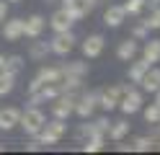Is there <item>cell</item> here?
<instances>
[{
    "label": "cell",
    "instance_id": "12",
    "mask_svg": "<svg viewBox=\"0 0 160 155\" xmlns=\"http://www.w3.org/2000/svg\"><path fill=\"white\" fill-rule=\"evenodd\" d=\"M18 119H21V109L16 106L0 109V132H11L13 127H18Z\"/></svg>",
    "mask_w": 160,
    "mask_h": 155
},
{
    "label": "cell",
    "instance_id": "35",
    "mask_svg": "<svg viewBox=\"0 0 160 155\" xmlns=\"http://www.w3.org/2000/svg\"><path fill=\"white\" fill-rule=\"evenodd\" d=\"M3 62H5V57H3V54H0V70H3Z\"/></svg>",
    "mask_w": 160,
    "mask_h": 155
},
{
    "label": "cell",
    "instance_id": "39",
    "mask_svg": "<svg viewBox=\"0 0 160 155\" xmlns=\"http://www.w3.org/2000/svg\"><path fill=\"white\" fill-rule=\"evenodd\" d=\"M0 152H3V145H0Z\"/></svg>",
    "mask_w": 160,
    "mask_h": 155
},
{
    "label": "cell",
    "instance_id": "31",
    "mask_svg": "<svg viewBox=\"0 0 160 155\" xmlns=\"http://www.w3.org/2000/svg\"><path fill=\"white\" fill-rule=\"evenodd\" d=\"M42 147H44V145L39 142V140H31V142L26 145V150H28V152H39V150H42Z\"/></svg>",
    "mask_w": 160,
    "mask_h": 155
},
{
    "label": "cell",
    "instance_id": "2",
    "mask_svg": "<svg viewBox=\"0 0 160 155\" xmlns=\"http://www.w3.org/2000/svg\"><path fill=\"white\" fill-rule=\"evenodd\" d=\"M65 132H67V127H65V119H54V121H44V127L39 129V142L42 145H57L59 140L65 137Z\"/></svg>",
    "mask_w": 160,
    "mask_h": 155
},
{
    "label": "cell",
    "instance_id": "20",
    "mask_svg": "<svg viewBox=\"0 0 160 155\" xmlns=\"http://www.w3.org/2000/svg\"><path fill=\"white\" fill-rule=\"evenodd\" d=\"M103 142H106V137L103 134H91V137H85L83 140V152H101L103 150Z\"/></svg>",
    "mask_w": 160,
    "mask_h": 155
},
{
    "label": "cell",
    "instance_id": "5",
    "mask_svg": "<svg viewBox=\"0 0 160 155\" xmlns=\"http://www.w3.org/2000/svg\"><path fill=\"white\" fill-rule=\"evenodd\" d=\"M59 80H62V70L59 67H42L39 75L28 83V93H36L42 85H47V83H59Z\"/></svg>",
    "mask_w": 160,
    "mask_h": 155
},
{
    "label": "cell",
    "instance_id": "38",
    "mask_svg": "<svg viewBox=\"0 0 160 155\" xmlns=\"http://www.w3.org/2000/svg\"><path fill=\"white\" fill-rule=\"evenodd\" d=\"M88 3H91V5H93V3H96V0H88Z\"/></svg>",
    "mask_w": 160,
    "mask_h": 155
},
{
    "label": "cell",
    "instance_id": "13",
    "mask_svg": "<svg viewBox=\"0 0 160 155\" xmlns=\"http://www.w3.org/2000/svg\"><path fill=\"white\" fill-rule=\"evenodd\" d=\"M124 18H127L124 5H108V8L103 10V23L111 26V28H119V26L124 23Z\"/></svg>",
    "mask_w": 160,
    "mask_h": 155
},
{
    "label": "cell",
    "instance_id": "9",
    "mask_svg": "<svg viewBox=\"0 0 160 155\" xmlns=\"http://www.w3.org/2000/svg\"><path fill=\"white\" fill-rule=\"evenodd\" d=\"M103 47H106V39H103L101 34H91V36L83 41V54H85L88 59H96V57H101Z\"/></svg>",
    "mask_w": 160,
    "mask_h": 155
},
{
    "label": "cell",
    "instance_id": "6",
    "mask_svg": "<svg viewBox=\"0 0 160 155\" xmlns=\"http://www.w3.org/2000/svg\"><path fill=\"white\" fill-rule=\"evenodd\" d=\"M98 106V93H83L80 98H75V111L80 119H91L93 116V111Z\"/></svg>",
    "mask_w": 160,
    "mask_h": 155
},
{
    "label": "cell",
    "instance_id": "3",
    "mask_svg": "<svg viewBox=\"0 0 160 155\" xmlns=\"http://www.w3.org/2000/svg\"><path fill=\"white\" fill-rule=\"evenodd\" d=\"M72 47H75V34L72 31H57V36L49 41V52H54V54H59V57H67L70 52H72Z\"/></svg>",
    "mask_w": 160,
    "mask_h": 155
},
{
    "label": "cell",
    "instance_id": "1",
    "mask_svg": "<svg viewBox=\"0 0 160 155\" xmlns=\"http://www.w3.org/2000/svg\"><path fill=\"white\" fill-rule=\"evenodd\" d=\"M44 121H47V116L42 114V109H39V106H28L26 111H21V119H18V124L23 127V132L31 134V137H36V134H39V129L44 127Z\"/></svg>",
    "mask_w": 160,
    "mask_h": 155
},
{
    "label": "cell",
    "instance_id": "15",
    "mask_svg": "<svg viewBox=\"0 0 160 155\" xmlns=\"http://www.w3.org/2000/svg\"><path fill=\"white\" fill-rule=\"evenodd\" d=\"M3 36H5V41H18V39L23 36V18H11V21H5Z\"/></svg>",
    "mask_w": 160,
    "mask_h": 155
},
{
    "label": "cell",
    "instance_id": "10",
    "mask_svg": "<svg viewBox=\"0 0 160 155\" xmlns=\"http://www.w3.org/2000/svg\"><path fill=\"white\" fill-rule=\"evenodd\" d=\"M44 26H47V18H44V16H39V13L28 16V18L23 21V36L39 39V36H42V31H44Z\"/></svg>",
    "mask_w": 160,
    "mask_h": 155
},
{
    "label": "cell",
    "instance_id": "4",
    "mask_svg": "<svg viewBox=\"0 0 160 155\" xmlns=\"http://www.w3.org/2000/svg\"><path fill=\"white\" fill-rule=\"evenodd\" d=\"M124 85H111V88H103L101 93H98V106H101L103 111H114L119 109V101H122L124 96Z\"/></svg>",
    "mask_w": 160,
    "mask_h": 155
},
{
    "label": "cell",
    "instance_id": "33",
    "mask_svg": "<svg viewBox=\"0 0 160 155\" xmlns=\"http://www.w3.org/2000/svg\"><path fill=\"white\" fill-rule=\"evenodd\" d=\"M145 5H150V10H152V8L160 5V0H145Z\"/></svg>",
    "mask_w": 160,
    "mask_h": 155
},
{
    "label": "cell",
    "instance_id": "7",
    "mask_svg": "<svg viewBox=\"0 0 160 155\" xmlns=\"http://www.w3.org/2000/svg\"><path fill=\"white\" fill-rule=\"evenodd\" d=\"M119 109H122L124 116H132V114H137L139 109H142V93L127 88L124 96H122V101H119Z\"/></svg>",
    "mask_w": 160,
    "mask_h": 155
},
{
    "label": "cell",
    "instance_id": "36",
    "mask_svg": "<svg viewBox=\"0 0 160 155\" xmlns=\"http://www.w3.org/2000/svg\"><path fill=\"white\" fill-rule=\"evenodd\" d=\"M44 3H54V0H44Z\"/></svg>",
    "mask_w": 160,
    "mask_h": 155
},
{
    "label": "cell",
    "instance_id": "21",
    "mask_svg": "<svg viewBox=\"0 0 160 155\" xmlns=\"http://www.w3.org/2000/svg\"><path fill=\"white\" fill-rule=\"evenodd\" d=\"M59 70H62V75H75V78H85V72H88V65H85V62H67V65H62Z\"/></svg>",
    "mask_w": 160,
    "mask_h": 155
},
{
    "label": "cell",
    "instance_id": "11",
    "mask_svg": "<svg viewBox=\"0 0 160 155\" xmlns=\"http://www.w3.org/2000/svg\"><path fill=\"white\" fill-rule=\"evenodd\" d=\"M62 8H65L75 21H80V18H85L88 13H91L93 5L88 3V0H62Z\"/></svg>",
    "mask_w": 160,
    "mask_h": 155
},
{
    "label": "cell",
    "instance_id": "17",
    "mask_svg": "<svg viewBox=\"0 0 160 155\" xmlns=\"http://www.w3.org/2000/svg\"><path fill=\"white\" fill-rule=\"evenodd\" d=\"M139 83H142V88H145L147 93H155V90L160 88V70L150 65V70L142 75V80H139Z\"/></svg>",
    "mask_w": 160,
    "mask_h": 155
},
{
    "label": "cell",
    "instance_id": "29",
    "mask_svg": "<svg viewBox=\"0 0 160 155\" xmlns=\"http://www.w3.org/2000/svg\"><path fill=\"white\" fill-rule=\"evenodd\" d=\"M142 8H145V0H127V3H124L127 16H134V13H139Z\"/></svg>",
    "mask_w": 160,
    "mask_h": 155
},
{
    "label": "cell",
    "instance_id": "24",
    "mask_svg": "<svg viewBox=\"0 0 160 155\" xmlns=\"http://www.w3.org/2000/svg\"><path fill=\"white\" fill-rule=\"evenodd\" d=\"M147 70H150V62H147V59H142V62H134V65L129 67V80H132V83H139V80H142V75H145Z\"/></svg>",
    "mask_w": 160,
    "mask_h": 155
},
{
    "label": "cell",
    "instance_id": "27",
    "mask_svg": "<svg viewBox=\"0 0 160 155\" xmlns=\"http://www.w3.org/2000/svg\"><path fill=\"white\" fill-rule=\"evenodd\" d=\"M142 114H145V121L147 124H160V106H158V103H150Z\"/></svg>",
    "mask_w": 160,
    "mask_h": 155
},
{
    "label": "cell",
    "instance_id": "19",
    "mask_svg": "<svg viewBox=\"0 0 160 155\" xmlns=\"http://www.w3.org/2000/svg\"><path fill=\"white\" fill-rule=\"evenodd\" d=\"M142 59H147L150 65H155V62H160V39H150L145 49H142Z\"/></svg>",
    "mask_w": 160,
    "mask_h": 155
},
{
    "label": "cell",
    "instance_id": "32",
    "mask_svg": "<svg viewBox=\"0 0 160 155\" xmlns=\"http://www.w3.org/2000/svg\"><path fill=\"white\" fill-rule=\"evenodd\" d=\"M8 16V0H0V21H5Z\"/></svg>",
    "mask_w": 160,
    "mask_h": 155
},
{
    "label": "cell",
    "instance_id": "8",
    "mask_svg": "<svg viewBox=\"0 0 160 155\" xmlns=\"http://www.w3.org/2000/svg\"><path fill=\"white\" fill-rule=\"evenodd\" d=\"M72 111H75V96L72 93H59V96L54 98V103H52L54 119H67Z\"/></svg>",
    "mask_w": 160,
    "mask_h": 155
},
{
    "label": "cell",
    "instance_id": "22",
    "mask_svg": "<svg viewBox=\"0 0 160 155\" xmlns=\"http://www.w3.org/2000/svg\"><path fill=\"white\" fill-rule=\"evenodd\" d=\"M23 57L21 54H11V57H5V62H3V70L5 72H13V75H18V72L23 70Z\"/></svg>",
    "mask_w": 160,
    "mask_h": 155
},
{
    "label": "cell",
    "instance_id": "25",
    "mask_svg": "<svg viewBox=\"0 0 160 155\" xmlns=\"http://www.w3.org/2000/svg\"><path fill=\"white\" fill-rule=\"evenodd\" d=\"M49 54V44L47 41H31V49H28V57L31 59H44Z\"/></svg>",
    "mask_w": 160,
    "mask_h": 155
},
{
    "label": "cell",
    "instance_id": "16",
    "mask_svg": "<svg viewBox=\"0 0 160 155\" xmlns=\"http://www.w3.org/2000/svg\"><path fill=\"white\" fill-rule=\"evenodd\" d=\"M137 52H139V47H137V39L132 36V39H124L122 44L116 47V57L122 59V62H132Z\"/></svg>",
    "mask_w": 160,
    "mask_h": 155
},
{
    "label": "cell",
    "instance_id": "23",
    "mask_svg": "<svg viewBox=\"0 0 160 155\" xmlns=\"http://www.w3.org/2000/svg\"><path fill=\"white\" fill-rule=\"evenodd\" d=\"M13 88H16V75H13V72L0 70V96H8Z\"/></svg>",
    "mask_w": 160,
    "mask_h": 155
},
{
    "label": "cell",
    "instance_id": "34",
    "mask_svg": "<svg viewBox=\"0 0 160 155\" xmlns=\"http://www.w3.org/2000/svg\"><path fill=\"white\" fill-rule=\"evenodd\" d=\"M155 103H158V106H160V88L155 90Z\"/></svg>",
    "mask_w": 160,
    "mask_h": 155
},
{
    "label": "cell",
    "instance_id": "26",
    "mask_svg": "<svg viewBox=\"0 0 160 155\" xmlns=\"http://www.w3.org/2000/svg\"><path fill=\"white\" fill-rule=\"evenodd\" d=\"M129 147H132V152H150V150L155 147V140L152 137H137Z\"/></svg>",
    "mask_w": 160,
    "mask_h": 155
},
{
    "label": "cell",
    "instance_id": "18",
    "mask_svg": "<svg viewBox=\"0 0 160 155\" xmlns=\"http://www.w3.org/2000/svg\"><path fill=\"white\" fill-rule=\"evenodd\" d=\"M108 137H111L114 142H122L127 134H129V121L127 119H119V121H111V127H108Z\"/></svg>",
    "mask_w": 160,
    "mask_h": 155
},
{
    "label": "cell",
    "instance_id": "30",
    "mask_svg": "<svg viewBox=\"0 0 160 155\" xmlns=\"http://www.w3.org/2000/svg\"><path fill=\"white\" fill-rule=\"evenodd\" d=\"M147 31H150V28L145 26V21H142V23H137V26H134V34H132V36H134V39H145V36H147Z\"/></svg>",
    "mask_w": 160,
    "mask_h": 155
},
{
    "label": "cell",
    "instance_id": "28",
    "mask_svg": "<svg viewBox=\"0 0 160 155\" xmlns=\"http://www.w3.org/2000/svg\"><path fill=\"white\" fill-rule=\"evenodd\" d=\"M145 26H147V28H160V5L152 8V13L145 18Z\"/></svg>",
    "mask_w": 160,
    "mask_h": 155
},
{
    "label": "cell",
    "instance_id": "14",
    "mask_svg": "<svg viewBox=\"0 0 160 155\" xmlns=\"http://www.w3.org/2000/svg\"><path fill=\"white\" fill-rule=\"evenodd\" d=\"M72 23H75V18L70 16L65 8L54 10V13H52V18H49V26H52L54 31H67V28H72Z\"/></svg>",
    "mask_w": 160,
    "mask_h": 155
},
{
    "label": "cell",
    "instance_id": "37",
    "mask_svg": "<svg viewBox=\"0 0 160 155\" xmlns=\"http://www.w3.org/2000/svg\"><path fill=\"white\" fill-rule=\"evenodd\" d=\"M8 3H18V0H8Z\"/></svg>",
    "mask_w": 160,
    "mask_h": 155
}]
</instances>
